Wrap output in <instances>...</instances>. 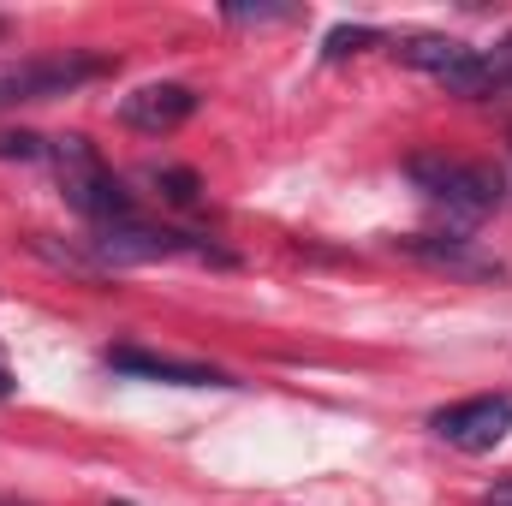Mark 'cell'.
Listing matches in <instances>:
<instances>
[{"mask_svg":"<svg viewBox=\"0 0 512 506\" xmlns=\"http://www.w3.org/2000/svg\"><path fill=\"white\" fill-rule=\"evenodd\" d=\"M149 185L173 203V209H197L203 203V179L191 167H149Z\"/></svg>","mask_w":512,"mask_h":506,"instance_id":"30bf717a","label":"cell"},{"mask_svg":"<svg viewBox=\"0 0 512 506\" xmlns=\"http://www.w3.org/2000/svg\"><path fill=\"white\" fill-rule=\"evenodd\" d=\"M429 429L459 447V453H489L501 447L512 429V393H477V399H459V405H441L429 417Z\"/></svg>","mask_w":512,"mask_h":506,"instance_id":"8992f818","label":"cell"},{"mask_svg":"<svg viewBox=\"0 0 512 506\" xmlns=\"http://www.w3.org/2000/svg\"><path fill=\"white\" fill-rule=\"evenodd\" d=\"M477 506H512V477H507V483H495V489H483Z\"/></svg>","mask_w":512,"mask_h":506,"instance_id":"9a60e30c","label":"cell"},{"mask_svg":"<svg viewBox=\"0 0 512 506\" xmlns=\"http://www.w3.org/2000/svg\"><path fill=\"white\" fill-rule=\"evenodd\" d=\"M114 60L108 54H84V48H66V54H42V60H0V108L12 102H48V96H66L90 78H108Z\"/></svg>","mask_w":512,"mask_h":506,"instance_id":"277c9868","label":"cell"},{"mask_svg":"<svg viewBox=\"0 0 512 506\" xmlns=\"http://www.w3.org/2000/svg\"><path fill=\"white\" fill-rule=\"evenodd\" d=\"M489 72H495V90H512V36L489 54Z\"/></svg>","mask_w":512,"mask_h":506,"instance_id":"5bb4252c","label":"cell"},{"mask_svg":"<svg viewBox=\"0 0 512 506\" xmlns=\"http://www.w3.org/2000/svg\"><path fill=\"white\" fill-rule=\"evenodd\" d=\"M191 114H197V90L191 84H143V90H131L120 102V120L131 131H143V137H167Z\"/></svg>","mask_w":512,"mask_h":506,"instance_id":"ba28073f","label":"cell"},{"mask_svg":"<svg viewBox=\"0 0 512 506\" xmlns=\"http://www.w3.org/2000/svg\"><path fill=\"white\" fill-rule=\"evenodd\" d=\"M399 251L423 268H441L453 280H507V262L489 256L477 239H447V233H411V239H393Z\"/></svg>","mask_w":512,"mask_h":506,"instance_id":"52a82bcc","label":"cell"},{"mask_svg":"<svg viewBox=\"0 0 512 506\" xmlns=\"http://www.w3.org/2000/svg\"><path fill=\"white\" fill-rule=\"evenodd\" d=\"M6 30H12V24H6V18H0V36H6Z\"/></svg>","mask_w":512,"mask_h":506,"instance_id":"e0dca14e","label":"cell"},{"mask_svg":"<svg viewBox=\"0 0 512 506\" xmlns=\"http://www.w3.org/2000/svg\"><path fill=\"white\" fill-rule=\"evenodd\" d=\"M376 42H382V30H370V24H340V30H328V60L364 54V48H376Z\"/></svg>","mask_w":512,"mask_h":506,"instance_id":"8fae6325","label":"cell"},{"mask_svg":"<svg viewBox=\"0 0 512 506\" xmlns=\"http://www.w3.org/2000/svg\"><path fill=\"white\" fill-rule=\"evenodd\" d=\"M393 54L429 78H441L453 96H495V72H489V54L459 42V36H405L393 42Z\"/></svg>","mask_w":512,"mask_h":506,"instance_id":"5b68a950","label":"cell"},{"mask_svg":"<svg viewBox=\"0 0 512 506\" xmlns=\"http://www.w3.org/2000/svg\"><path fill=\"white\" fill-rule=\"evenodd\" d=\"M161 256H197V262H221V268H233V262H239L233 251H221L215 239H197V233H167V227H143V221H114V227H96V239H90V262H102V268L161 262Z\"/></svg>","mask_w":512,"mask_h":506,"instance_id":"3957f363","label":"cell"},{"mask_svg":"<svg viewBox=\"0 0 512 506\" xmlns=\"http://www.w3.org/2000/svg\"><path fill=\"white\" fill-rule=\"evenodd\" d=\"M405 173H411V185L429 197V203H441L453 221H465V227H477V221H489L495 209H501V197H507V179L489 167V161H453V155H411L405 161Z\"/></svg>","mask_w":512,"mask_h":506,"instance_id":"7a4b0ae2","label":"cell"},{"mask_svg":"<svg viewBox=\"0 0 512 506\" xmlns=\"http://www.w3.org/2000/svg\"><path fill=\"white\" fill-rule=\"evenodd\" d=\"M108 364L120 376H143V381H167V387H233L221 370L209 364H185V358H161V352H143V346H114Z\"/></svg>","mask_w":512,"mask_h":506,"instance_id":"9c48e42d","label":"cell"},{"mask_svg":"<svg viewBox=\"0 0 512 506\" xmlns=\"http://www.w3.org/2000/svg\"><path fill=\"white\" fill-rule=\"evenodd\" d=\"M12 387H18V381H12V370H6V364H0V399H12Z\"/></svg>","mask_w":512,"mask_h":506,"instance_id":"2e32d148","label":"cell"},{"mask_svg":"<svg viewBox=\"0 0 512 506\" xmlns=\"http://www.w3.org/2000/svg\"><path fill=\"white\" fill-rule=\"evenodd\" d=\"M221 18H227V24H292L298 6H227Z\"/></svg>","mask_w":512,"mask_h":506,"instance_id":"4fadbf2b","label":"cell"},{"mask_svg":"<svg viewBox=\"0 0 512 506\" xmlns=\"http://www.w3.org/2000/svg\"><path fill=\"white\" fill-rule=\"evenodd\" d=\"M48 161H54V179H60V197L84 215V221H96V227H114V221H137L131 215V197L126 185L108 173V161L96 155V143L90 137H78V131H66V137H54L48 143Z\"/></svg>","mask_w":512,"mask_h":506,"instance_id":"6da1fadb","label":"cell"},{"mask_svg":"<svg viewBox=\"0 0 512 506\" xmlns=\"http://www.w3.org/2000/svg\"><path fill=\"white\" fill-rule=\"evenodd\" d=\"M0 161H48V137H36V131H0Z\"/></svg>","mask_w":512,"mask_h":506,"instance_id":"7c38bea8","label":"cell"}]
</instances>
